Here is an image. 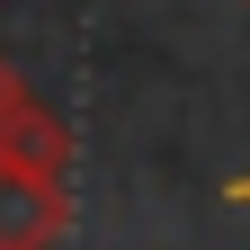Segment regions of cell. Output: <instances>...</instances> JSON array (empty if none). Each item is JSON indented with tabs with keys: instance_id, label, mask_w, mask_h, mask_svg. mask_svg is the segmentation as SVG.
<instances>
[{
	"instance_id": "cell-1",
	"label": "cell",
	"mask_w": 250,
	"mask_h": 250,
	"mask_svg": "<svg viewBox=\"0 0 250 250\" xmlns=\"http://www.w3.org/2000/svg\"><path fill=\"white\" fill-rule=\"evenodd\" d=\"M62 224H72L62 179H36V170L0 161V250H54Z\"/></svg>"
},
{
	"instance_id": "cell-2",
	"label": "cell",
	"mask_w": 250,
	"mask_h": 250,
	"mask_svg": "<svg viewBox=\"0 0 250 250\" xmlns=\"http://www.w3.org/2000/svg\"><path fill=\"white\" fill-rule=\"evenodd\" d=\"M0 161H18L36 179H62V170H72V125H62L54 107H36V99H18L9 125H0Z\"/></svg>"
},
{
	"instance_id": "cell-3",
	"label": "cell",
	"mask_w": 250,
	"mask_h": 250,
	"mask_svg": "<svg viewBox=\"0 0 250 250\" xmlns=\"http://www.w3.org/2000/svg\"><path fill=\"white\" fill-rule=\"evenodd\" d=\"M18 99H27V81L9 72V54H0V125H9V107H18Z\"/></svg>"
},
{
	"instance_id": "cell-4",
	"label": "cell",
	"mask_w": 250,
	"mask_h": 250,
	"mask_svg": "<svg viewBox=\"0 0 250 250\" xmlns=\"http://www.w3.org/2000/svg\"><path fill=\"white\" fill-rule=\"evenodd\" d=\"M241 197H250V188H241Z\"/></svg>"
}]
</instances>
